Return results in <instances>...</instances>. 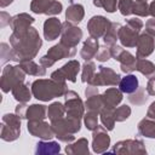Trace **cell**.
Segmentation results:
<instances>
[{
  "instance_id": "1",
  "label": "cell",
  "mask_w": 155,
  "mask_h": 155,
  "mask_svg": "<svg viewBox=\"0 0 155 155\" xmlns=\"http://www.w3.org/2000/svg\"><path fill=\"white\" fill-rule=\"evenodd\" d=\"M10 44L15 52L17 62L21 63L35 58V56L40 51L42 40L39 35V31L35 28L30 27L28 31L23 34L12 33L10 35Z\"/></svg>"
},
{
  "instance_id": "2",
  "label": "cell",
  "mask_w": 155,
  "mask_h": 155,
  "mask_svg": "<svg viewBox=\"0 0 155 155\" xmlns=\"http://www.w3.org/2000/svg\"><path fill=\"white\" fill-rule=\"evenodd\" d=\"M31 93L38 101L48 102L56 97H62L68 91L65 82L53 79H38L31 82Z\"/></svg>"
},
{
  "instance_id": "3",
  "label": "cell",
  "mask_w": 155,
  "mask_h": 155,
  "mask_svg": "<svg viewBox=\"0 0 155 155\" xmlns=\"http://www.w3.org/2000/svg\"><path fill=\"white\" fill-rule=\"evenodd\" d=\"M51 126L54 132V137L59 142L71 143L75 139V133H78L81 128V121L70 119V117H62L54 121H51Z\"/></svg>"
},
{
  "instance_id": "4",
  "label": "cell",
  "mask_w": 155,
  "mask_h": 155,
  "mask_svg": "<svg viewBox=\"0 0 155 155\" xmlns=\"http://www.w3.org/2000/svg\"><path fill=\"white\" fill-rule=\"evenodd\" d=\"M143 28V22L139 18H131L126 21L125 25H121L119 30V40L125 47H134Z\"/></svg>"
},
{
  "instance_id": "5",
  "label": "cell",
  "mask_w": 155,
  "mask_h": 155,
  "mask_svg": "<svg viewBox=\"0 0 155 155\" xmlns=\"http://www.w3.org/2000/svg\"><path fill=\"white\" fill-rule=\"evenodd\" d=\"M25 79V73L24 70L18 65H6L2 70V75H1V90L7 93L10 91H12L13 87H16L17 85L24 82Z\"/></svg>"
},
{
  "instance_id": "6",
  "label": "cell",
  "mask_w": 155,
  "mask_h": 155,
  "mask_svg": "<svg viewBox=\"0 0 155 155\" xmlns=\"http://www.w3.org/2000/svg\"><path fill=\"white\" fill-rule=\"evenodd\" d=\"M75 53H76L75 47H68L59 42V44L52 46L47 51V53L40 58V64L45 68H50L57 61H61L63 58H71L75 56Z\"/></svg>"
},
{
  "instance_id": "7",
  "label": "cell",
  "mask_w": 155,
  "mask_h": 155,
  "mask_svg": "<svg viewBox=\"0 0 155 155\" xmlns=\"http://www.w3.org/2000/svg\"><path fill=\"white\" fill-rule=\"evenodd\" d=\"M21 134V117L15 114H5L2 116L0 137L5 142H13Z\"/></svg>"
},
{
  "instance_id": "8",
  "label": "cell",
  "mask_w": 155,
  "mask_h": 155,
  "mask_svg": "<svg viewBox=\"0 0 155 155\" xmlns=\"http://www.w3.org/2000/svg\"><path fill=\"white\" fill-rule=\"evenodd\" d=\"M65 102H64V107H65V115L67 117L81 121V117H84L85 115V104L81 101L80 96L71 90H68L64 94Z\"/></svg>"
},
{
  "instance_id": "9",
  "label": "cell",
  "mask_w": 155,
  "mask_h": 155,
  "mask_svg": "<svg viewBox=\"0 0 155 155\" xmlns=\"http://www.w3.org/2000/svg\"><path fill=\"white\" fill-rule=\"evenodd\" d=\"M121 80V76L114 71L111 68L104 67V65H99L98 67V71H96L93 79L91 80V82L88 85H93V86H116L119 85Z\"/></svg>"
},
{
  "instance_id": "10",
  "label": "cell",
  "mask_w": 155,
  "mask_h": 155,
  "mask_svg": "<svg viewBox=\"0 0 155 155\" xmlns=\"http://www.w3.org/2000/svg\"><path fill=\"white\" fill-rule=\"evenodd\" d=\"M80 63L76 59H71L68 61L62 68L54 70L51 74V79L59 81V82H65V80L70 81V82H75L76 81V76L78 73L80 71Z\"/></svg>"
},
{
  "instance_id": "11",
  "label": "cell",
  "mask_w": 155,
  "mask_h": 155,
  "mask_svg": "<svg viewBox=\"0 0 155 155\" xmlns=\"http://www.w3.org/2000/svg\"><path fill=\"white\" fill-rule=\"evenodd\" d=\"M82 39V30L74 23L65 21L63 22L62 33H61V44L68 47H76L80 40Z\"/></svg>"
},
{
  "instance_id": "12",
  "label": "cell",
  "mask_w": 155,
  "mask_h": 155,
  "mask_svg": "<svg viewBox=\"0 0 155 155\" xmlns=\"http://www.w3.org/2000/svg\"><path fill=\"white\" fill-rule=\"evenodd\" d=\"M108 153L120 154V155H127V154H147V149L144 145V142L140 139H126L117 142L113 149Z\"/></svg>"
},
{
  "instance_id": "13",
  "label": "cell",
  "mask_w": 155,
  "mask_h": 155,
  "mask_svg": "<svg viewBox=\"0 0 155 155\" xmlns=\"http://www.w3.org/2000/svg\"><path fill=\"white\" fill-rule=\"evenodd\" d=\"M63 5L57 0H31L30 11L36 15H59Z\"/></svg>"
},
{
  "instance_id": "14",
  "label": "cell",
  "mask_w": 155,
  "mask_h": 155,
  "mask_svg": "<svg viewBox=\"0 0 155 155\" xmlns=\"http://www.w3.org/2000/svg\"><path fill=\"white\" fill-rule=\"evenodd\" d=\"M27 128L31 136L39 137L44 140H50L54 137V132L51 124L44 120H28Z\"/></svg>"
},
{
  "instance_id": "15",
  "label": "cell",
  "mask_w": 155,
  "mask_h": 155,
  "mask_svg": "<svg viewBox=\"0 0 155 155\" xmlns=\"http://www.w3.org/2000/svg\"><path fill=\"white\" fill-rule=\"evenodd\" d=\"M111 22L105 18L104 16H93L90 18L88 23H87V30L90 36L94 38V39H99L102 36H104V34L107 33V30L109 29Z\"/></svg>"
},
{
  "instance_id": "16",
  "label": "cell",
  "mask_w": 155,
  "mask_h": 155,
  "mask_svg": "<svg viewBox=\"0 0 155 155\" xmlns=\"http://www.w3.org/2000/svg\"><path fill=\"white\" fill-rule=\"evenodd\" d=\"M107 131L108 130L104 126H98L92 131V149L97 154L108 151V148L110 147V137Z\"/></svg>"
},
{
  "instance_id": "17",
  "label": "cell",
  "mask_w": 155,
  "mask_h": 155,
  "mask_svg": "<svg viewBox=\"0 0 155 155\" xmlns=\"http://www.w3.org/2000/svg\"><path fill=\"white\" fill-rule=\"evenodd\" d=\"M137 52H136V57L137 58H145L148 56H150L155 48V39L153 35L148 34L147 31L139 34L137 44Z\"/></svg>"
},
{
  "instance_id": "18",
  "label": "cell",
  "mask_w": 155,
  "mask_h": 155,
  "mask_svg": "<svg viewBox=\"0 0 155 155\" xmlns=\"http://www.w3.org/2000/svg\"><path fill=\"white\" fill-rule=\"evenodd\" d=\"M34 17L29 16L28 13H18L16 16H13L11 18V23L10 27L12 29V33L16 34H23L25 31H28V29L31 27V24L34 23Z\"/></svg>"
},
{
  "instance_id": "19",
  "label": "cell",
  "mask_w": 155,
  "mask_h": 155,
  "mask_svg": "<svg viewBox=\"0 0 155 155\" xmlns=\"http://www.w3.org/2000/svg\"><path fill=\"white\" fill-rule=\"evenodd\" d=\"M62 27H63V23H61L58 18L56 17L47 18L44 23V38L47 41L56 40L62 33Z\"/></svg>"
},
{
  "instance_id": "20",
  "label": "cell",
  "mask_w": 155,
  "mask_h": 155,
  "mask_svg": "<svg viewBox=\"0 0 155 155\" xmlns=\"http://www.w3.org/2000/svg\"><path fill=\"white\" fill-rule=\"evenodd\" d=\"M98 50H99L98 39H94V38L90 36L84 41L82 48L80 51V56L85 62H87V61H91L92 58H96V54H97Z\"/></svg>"
},
{
  "instance_id": "21",
  "label": "cell",
  "mask_w": 155,
  "mask_h": 155,
  "mask_svg": "<svg viewBox=\"0 0 155 155\" xmlns=\"http://www.w3.org/2000/svg\"><path fill=\"white\" fill-rule=\"evenodd\" d=\"M102 98L105 108L115 109L116 105L120 104V102L122 101V92L120 91V88L117 90L116 87H110L103 92Z\"/></svg>"
},
{
  "instance_id": "22",
  "label": "cell",
  "mask_w": 155,
  "mask_h": 155,
  "mask_svg": "<svg viewBox=\"0 0 155 155\" xmlns=\"http://www.w3.org/2000/svg\"><path fill=\"white\" fill-rule=\"evenodd\" d=\"M115 61L120 62V68L122 73H132L136 70V64H137V58L128 51L122 50L121 53L115 58Z\"/></svg>"
},
{
  "instance_id": "23",
  "label": "cell",
  "mask_w": 155,
  "mask_h": 155,
  "mask_svg": "<svg viewBox=\"0 0 155 155\" xmlns=\"http://www.w3.org/2000/svg\"><path fill=\"white\" fill-rule=\"evenodd\" d=\"M119 87H120V91L122 93L131 94V93L136 92L139 87V82H138L137 76L133 74H128V75L121 78V80L119 82Z\"/></svg>"
},
{
  "instance_id": "24",
  "label": "cell",
  "mask_w": 155,
  "mask_h": 155,
  "mask_svg": "<svg viewBox=\"0 0 155 155\" xmlns=\"http://www.w3.org/2000/svg\"><path fill=\"white\" fill-rule=\"evenodd\" d=\"M65 153L69 155H88V140L86 138H80L76 142L65 147Z\"/></svg>"
},
{
  "instance_id": "25",
  "label": "cell",
  "mask_w": 155,
  "mask_h": 155,
  "mask_svg": "<svg viewBox=\"0 0 155 155\" xmlns=\"http://www.w3.org/2000/svg\"><path fill=\"white\" fill-rule=\"evenodd\" d=\"M47 117V109L42 104H31L27 107L24 119L27 120H45Z\"/></svg>"
},
{
  "instance_id": "26",
  "label": "cell",
  "mask_w": 155,
  "mask_h": 155,
  "mask_svg": "<svg viewBox=\"0 0 155 155\" xmlns=\"http://www.w3.org/2000/svg\"><path fill=\"white\" fill-rule=\"evenodd\" d=\"M84 16H85V10H84V6L80 4H70V6H68L65 11L67 21L74 24L80 23L84 19Z\"/></svg>"
},
{
  "instance_id": "27",
  "label": "cell",
  "mask_w": 155,
  "mask_h": 155,
  "mask_svg": "<svg viewBox=\"0 0 155 155\" xmlns=\"http://www.w3.org/2000/svg\"><path fill=\"white\" fill-rule=\"evenodd\" d=\"M61 151V145L58 144V142H53V140H41L39 143H36V147H35V154L39 155V154H48V155H52V154H59Z\"/></svg>"
},
{
  "instance_id": "28",
  "label": "cell",
  "mask_w": 155,
  "mask_h": 155,
  "mask_svg": "<svg viewBox=\"0 0 155 155\" xmlns=\"http://www.w3.org/2000/svg\"><path fill=\"white\" fill-rule=\"evenodd\" d=\"M12 96L13 98L19 103H28L31 98V92L29 90V84H19L16 87L12 88Z\"/></svg>"
},
{
  "instance_id": "29",
  "label": "cell",
  "mask_w": 155,
  "mask_h": 155,
  "mask_svg": "<svg viewBox=\"0 0 155 155\" xmlns=\"http://www.w3.org/2000/svg\"><path fill=\"white\" fill-rule=\"evenodd\" d=\"M138 133L143 137L147 138H153L155 139V121L153 119H143L138 122Z\"/></svg>"
},
{
  "instance_id": "30",
  "label": "cell",
  "mask_w": 155,
  "mask_h": 155,
  "mask_svg": "<svg viewBox=\"0 0 155 155\" xmlns=\"http://www.w3.org/2000/svg\"><path fill=\"white\" fill-rule=\"evenodd\" d=\"M19 67L24 70L25 74L29 75H34V76H44L46 74V68L42 67L41 64L39 65L38 63H35L33 59L31 61H24L19 63Z\"/></svg>"
},
{
  "instance_id": "31",
  "label": "cell",
  "mask_w": 155,
  "mask_h": 155,
  "mask_svg": "<svg viewBox=\"0 0 155 155\" xmlns=\"http://www.w3.org/2000/svg\"><path fill=\"white\" fill-rule=\"evenodd\" d=\"M136 70H138L140 74H143L148 79L155 76V64L144 58H137Z\"/></svg>"
},
{
  "instance_id": "32",
  "label": "cell",
  "mask_w": 155,
  "mask_h": 155,
  "mask_svg": "<svg viewBox=\"0 0 155 155\" xmlns=\"http://www.w3.org/2000/svg\"><path fill=\"white\" fill-rule=\"evenodd\" d=\"M121 28V24L117 22H111L109 29L107 30V33L103 36L104 44L107 46H113L116 44V41L119 40V30Z\"/></svg>"
},
{
  "instance_id": "33",
  "label": "cell",
  "mask_w": 155,
  "mask_h": 155,
  "mask_svg": "<svg viewBox=\"0 0 155 155\" xmlns=\"http://www.w3.org/2000/svg\"><path fill=\"white\" fill-rule=\"evenodd\" d=\"M64 114H65V107L59 102H53L47 108V117L51 121L64 117Z\"/></svg>"
},
{
  "instance_id": "34",
  "label": "cell",
  "mask_w": 155,
  "mask_h": 155,
  "mask_svg": "<svg viewBox=\"0 0 155 155\" xmlns=\"http://www.w3.org/2000/svg\"><path fill=\"white\" fill-rule=\"evenodd\" d=\"M85 107L87 108V110L90 111H96V113H101V110L104 108V103H103V98L102 94L97 93L93 94L91 97H87L86 102H85Z\"/></svg>"
},
{
  "instance_id": "35",
  "label": "cell",
  "mask_w": 155,
  "mask_h": 155,
  "mask_svg": "<svg viewBox=\"0 0 155 155\" xmlns=\"http://www.w3.org/2000/svg\"><path fill=\"white\" fill-rule=\"evenodd\" d=\"M99 116H101V121L103 124V126L108 130V131H111L114 128V125H115V117H114V109L111 108H103L99 113Z\"/></svg>"
},
{
  "instance_id": "36",
  "label": "cell",
  "mask_w": 155,
  "mask_h": 155,
  "mask_svg": "<svg viewBox=\"0 0 155 155\" xmlns=\"http://www.w3.org/2000/svg\"><path fill=\"white\" fill-rule=\"evenodd\" d=\"M98 67H96V64H94V62H92V61H87V62H85V64L82 65V74H81V81L84 82V84H90L91 82V80L93 79V76H94V74H96V69H97Z\"/></svg>"
},
{
  "instance_id": "37",
  "label": "cell",
  "mask_w": 155,
  "mask_h": 155,
  "mask_svg": "<svg viewBox=\"0 0 155 155\" xmlns=\"http://www.w3.org/2000/svg\"><path fill=\"white\" fill-rule=\"evenodd\" d=\"M0 47H1V48H0V50H1L0 58H1V64H2V65H4L6 62H8V61H15V62H17L12 47H10L6 42H2V44L0 45Z\"/></svg>"
},
{
  "instance_id": "38",
  "label": "cell",
  "mask_w": 155,
  "mask_h": 155,
  "mask_svg": "<svg viewBox=\"0 0 155 155\" xmlns=\"http://www.w3.org/2000/svg\"><path fill=\"white\" fill-rule=\"evenodd\" d=\"M84 122H85V126L87 130H90V131L96 130L98 127V113L88 110L84 115Z\"/></svg>"
},
{
  "instance_id": "39",
  "label": "cell",
  "mask_w": 155,
  "mask_h": 155,
  "mask_svg": "<svg viewBox=\"0 0 155 155\" xmlns=\"http://www.w3.org/2000/svg\"><path fill=\"white\" fill-rule=\"evenodd\" d=\"M130 115H131V108L126 104L114 109V117H115V121H117V122H122V121L127 120L130 117Z\"/></svg>"
},
{
  "instance_id": "40",
  "label": "cell",
  "mask_w": 155,
  "mask_h": 155,
  "mask_svg": "<svg viewBox=\"0 0 155 155\" xmlns=\"http://www.w3.org/2000/svg\"><path fill=\"white\" fill-rule=\"evenodd\" d=\"M119 0H93V5L96 7H102L107 12L113 13L116 11V5Z\"/></svg>"
},
{
  "instance_id": "41",
  "label": "cell",
  "mask_w": 155,
  "mask_h": 155,
  "mask_svg": "<svg viewBox=\"0 0 155 155\" xmlns=\"http://www.w3.org/2000/svg\"><path fill=\"white\" fill-rule=\"evenodd\" d=\"M133 0H119L117 1V8L122 16H130L133 15Z\"/></svg>"
},
{
  "instance_id": "42",
  "label": "cell",
  "mask_w": 155,
  "mask_h": 155,
  "mask_svg": "<svg viewBox=\"0 0 155 155\" xmlns=\"http://www.w3.org/2000/svg\"><path fill=\"white\" fill-rule=\"evenodd\" d=\"M128 101L132 103V104H136V105H142L147 102V97L144 94V88L143 87H138V90L133 93L130 94L128 97Z\"/></svg>"
},
{
  "instance_id": "43",
  "label": "cell",
  "mask_w": 155,
  "mask_h": 155,
  "mask_svg": "<svg viewBox=\"0 0 155 155\" xmlns=\"http://www.w3.org/2000/svg\"><path fill=\"white\" fill-rule=\"evenodd\" d=\"M133 15L139 17H147L149 15V5L147 4V1H134Z\"/></svg>"
},
{
  "instance_id": "44",
  "label": "cell",
  "mask_w": 155,
  "mask_h": 155,
  "mask_svg": "<svg viewBox=\"0 0 155 155\" xmlns=\"http://www.w3.org/2000/svg\"><path fill=\"white\" fill-rule=\"evenodd\" d=\"M111 57V53H110V46H102L99 47L97 54H96V59L98 62H107L109 61Z\"/></svg>"
},
{
  "instance_id": "45",
  "label": "cell",
  "mask_w": 155,
  "mask_h": 155,
  "mask_svg": "<svg viewBox=\"0 0 155 155\" xmlns=\"http://www.w3.org/2000/svg\"><path fill=\"white\" fill-rule=\"evenodd\" d=\"M145 31L153 36H155V18L148 19L145 23Z\"/></svg>"
},
{
  "instance_id": "46",
  "label": "cell",
  "mask_w": 155,
  "mask_h": 155,
  "mask_svg": "<svg viewBox=\"0 0 155 155\" xmlns=\"http://www.w3.org/2000/svg\"><path fill=\"white\" fill-rule=\"evenodd\" d=\"M145 90L148 92L149 96H155V76L154 78H150L148 80V84L145 86Z\"/></svg>"
},
{
  "instance_id": "47",
  "label": "cell",
  "mask_w": 155,
  "mask_h": 155,
  "mask_svg": "<svg viewBox=\"0 0 155 155\" xmlns=\"http://www.w3.org/2000/svg\"><path fill=\"white\" fill-rule=\"evenodd\" d=\"M25 110H27V104H25V103H19V104L16 107V114H17L21 119H24Z\"/></svg>"
},
{
  "instance_id": "48",
  "label": "cell",
  "mask_w": 155,
  "mask_h": 155,
  "mask_svg": "<svg viewBox=\"0 0 155 155\" xmlns=\"http://www.w3.org/2000/svg\"><path fill=\"white\" fill-rule=\"evenodd\" d=\"M0 16H1V24H0V25H1V28L6 27L7 24L10 25V23H11V18H12V17H10V15H8V13H6L5 11H2Z\"/></svg>"
},
{
  "instance_id": "49",
  "label": "cell",
  "mask_w": 155,
  "mask_h": 155,
  "mask_svg": "<svg viewBox=\"0 0 155 155\" xmlns=\"http://www.w3.org/2000/svg\"><path fill=\"white\" fill-rule=\"evenodd\" d=\"M98 93V87L97 86H93V85H88L85 90V96L86 97H91L93 94H97Z\"/></svg>"
},
{
  "instance_id": "50",
  "label": "cell",
  "mask_w": 155,
  "mask_h": 155,
  "mask_svg": "<svg viewBox=\"0 0 155 155\" xmlns=\"http://www.w3.org/2000/svg\"><path fill=\"white\" fill-rule=\"evenodd\" d=\"M147 117L155 120V102H153V103L149 105L148 111H147Z\"/></svg>"
},
{
  "instance_id": "51",
  "label": "cell",
  "mask_w": 155,
  "mask_h": 155,
  "mask_svg": "<svg viewBox=\"0 0 155 155\" xmlns=\"http://www.w3.org/2000/svg\"><path fill=\"white\" fill-rule=\"evenodd\" d=\"M149 15L153 18H155V0H153L150 2V5H149Z\"/></svg>"
},
{
  "instance_id": "52",
  "label": "cell",
  "mask_w": 155,
  "mask_h": 155,
  "mask_svg": "<svg viewBox=\"0 0 155 155\" xmlns=\"http://www.w3.org/2000/svg\"><path fill=\"white\" fill-rule=\"evenodd\" d=\"M12 1H13V0H0V6L4 8V7H6V6H8Z\"/></svg>"
},
{
  "instance_id": "53",
  "label": "cell",
  "mask_w": 155,
  "mask_h": 155,
  "mask_svg": "<svg viewBox=\"0 0 155 155\" xmlns=\"http://www.w3.org/2000/svg\"><path fill=\"white\" fill-rule=\"evenodd\" d=\"M136 1H147V0H136Z\"/></svg>"
},
{
  "instance_id": "54",
  "label": "cell",
  "mask_w": 155,
  "mask_h": 155,
  "mask_svg": "<svg viewBox=\"0 0 155 155\" xmlns=\"http://www.w3.org/2000/svg\"><path fill=\"white\" fill-rule=\"evenodd\" d=\"M69 1H70V4H73V0H69Z\"/></svg>"
}]
</instances>
